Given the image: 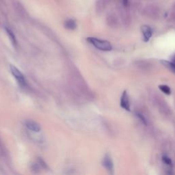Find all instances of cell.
<instances>
[{
    "instance_id": "cell-2",
    "label": "cell",
    "mask_w": 175,
    "mask_h": 175,
    "mask_svg": "<svg viewBox=\"0 0 175 175\" xmlns=\"http://www.w3.org/2000/svg\"><path fill=\"white\" fill-rule=\"evenodd\" d=\"M10 69L12 75L16 79L17 83L22 87H25L27 85V80L24 75L19 70L13 65H10Z\"/></svg>"
},
{
    "instance_id": "cell-5",
    "label": "cell",
    "mask_w": 175,
    "mask_h": 175,
    "mask_svg": "<svg viewBox=\"0 0 175 175\" xmlns=\"http://www.w3.org/2000/svg\"><path fill=\"white\" fill-rule=\"evenodd\" d=\"M25 125L27 129H28L30 131H32L34 132H40L41 130V127L40 124L37 123L36 122L33 121V120H28L25 122Z\"/></svg>"
},
{
    "instance_id": "cell-13",
    "label": "cell",
    "mask_w": 175,
    "mask_h": 175,
    "mask_svg": "<svg viewBox=\"0 0 175 175\" xmlns=\"http://www.w3.org/2000/svg\"><path fill=\"white\" fill-rule=\"evenodd\" d=\"M122 3L124 6L127 7L128 5H129V0H122Z\"/></svg>"
},
{
    "instance_id": "cell-14",
    "label": "cell",
    "mask_w": 175,
    "mask_h": 175,
    "mask_svg": "<svg viewBox=\"0 0 175 175\" xmlns=\"http://www.w3.org/2000/svg\"><path fill=\"white\" fill-rule=\"evenodd\" d=\"M172 62H174V63L175 64V54L174 55V56L172 57Z\"/></svg>"
},
{
    "instance_id": "cell-11",
    "label": "cell",
    "mask_w": 175,
    "mask_h": 175,
    "mask_svg": "<svg viewBox=\"0 0 175 175\" xmlns=\"http://www.w3.org/2000/svg\"><path fill=\"white\" fill-rule=\"evenodd\" d=\"M162 159H163V161H164L166 165L170 166H172V161H171V159L168 157H167V156H166V155H164V156H163Z\"/></svg>"
},
{
    "instance_id": "cell-7",
    "label": "cell",
    "mask_w": 175,
    "mask_h": 175,
    "mask_svg": "<svg viewBox=\"0 0 175 175\" xmlns=\"http://www.w3.org/2000/svg\"><path fill=\"white\" fill-rule=\"evenodd\" d=\"M64 27L66 29L69 30H74L77 28V24L75 20L72 19H68L64 22Z\"/></svg>"
},
{
    "instance_id": "cell-12",
    "label": "cell",
    "mask_w": 175,
    "mask_h": 175,
    "mask_svg": "<svg viewBox=\"0 0 175 175\" xmlns=\"http://www.w3.org/2000/svg\"><path fill=\"white\" fill-rule=\"evenodd\" d=\"M136 115L138 116V117L141 120V121L145 124H147V122H146V118H145V116H144L142 114H140V113H138V114H136Z\"/></svg>"
},
{
    "instance_id": "cell-9",
    "label": "cell",
    "mask_w": 175,
    "mask_h": 175,
    "mask_svg": "<svg viewBox=\"0 0 175 175\" xmlns=\"http://www.w3.org/2000/svg\"><path fill=\"white\" fill-rule=\"evenodd\" d=\"M161 63L164 64L166 67L170 69L171 71L175 73V64L172 62H168L166 60H161Z\"/></svg>"
},
{
    "instance_id": "cell-10",
    "label": "cell",
    "mask_w": 175,
    "mask_h": 175,
    "mask_svg": "<svg viewBox=\"0 0 175 175\" xmlns=\"http://www.w3.org/2000/svg\"><path fill=\"white\" fill-rule=\"evenodd\" d=\"M159 88L160 89V90L164 92L165 93L166 95H170V93H171V90H170V88L169 86H168V85H160L159 86Z\"/></svg>"
},
{
    "instance_id": "cell-1",
    "label": "cell",
    "mask_w": 175,
    "mask_h": 175,
    "mask_svg": "<svg viewBox=\"0 0 175 175\" xmlns=\"http://www.w3.org/2000/svg\"><path fill=\"white\" fill-rule=\"evenodd\" d=\"M87 41L92 45L93 46L99 50L104 52H110L112 49V46L111 43L107 41L101 40L95 37H88L87 38Z\"/></svg>"
},
{
    "instance_id": "cell-6",
    "label": "cell",
    "mask_w": 175,
    "mask_h": 175,
    "mask_svg": "<svg viewBox=\"0 0 175 175\" xmlns=\"http://www.w3.org/2000/svg\"><path fill=\"white\" fill-rule=\"evenodd\" d=\"M142 32L144 36V40H145V41L146 42L149 41L150 37L152 36V34H153L152 30H151V28L149 26L143 25L142 27Z\"/></svg>"
},
{
    "instance_id": "cell-8",
    "label": "cell",
    "mask_w": 175,
    "mask_h": 175,
    "mask_svg": "<svg viewBox=\"0 0 175 175\" xmlns=\"http://www.w3.org/2000/svg\"><path fill=\"white\" fill-rule=\"evenodd\" d=\"M5 30H6V32L8 34V36L12 43H13V45L14 46H17V38H16V37H15V35L13 32V31H12L10 28H6Z\"/></svg>"
},
{
    "instance_id": "cell-4",
    "label": "cell",
    "mask_w": 175,
    "mask_h": 175,
    "mask_svg": "<svg viewBox=\"0 0 175 175\" xmlns=\"http://www.w3.org/2000/svg\"><path fill=\"white\" fill-rule=\"evenodd\" d=\"M120 106L127 111H130V101L127 91H124L120 98Z\"/></svg>"
},
{
    "instance_id": "cell-3",
    "label": "cell",
    "mask_w": 175,
    "mask_h": 175,
    "mask_svg": "<svg viewBox=\"0 0 175 175\" xmlns=\"http://www.w3.org/2000/svg\"><path fill=\"white\" fill-rule=\"evenodd\" d=\"M103 165L110 174L114 173V164L112 158L109 155H106L103 160Z\"/></svg>"
}]
</instances>
